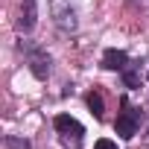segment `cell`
I'll return each instance as SVG.
<instances>
[{
  "instance_id": "obj_5",
  "label": "cell",
  "mask_w": 149,
  "mask_h": 149,
  "mask_svg": "<svg viewBox=\"0 0 149 149\" xmlns=\"http://www.w3.org/2000/svg\"><path fill=\"white\" fill-rule=\"evenodd\" d=\"M126 64H129V56L123 53V50H117V47H111V50H105L102 53V67L105 70H126Z\"/></svg>"
},
{
  "instance_id": "obj_1",
  "label": "cell",
  "mask_w": 149,
  "mask_h": 149,
  "mask_svg": "<svg viewBox=\"0 0 149 149\" xmlns=\"http://www.w3.org/2000/svg\"><path fill=\"white\" fill-rule=\"evenodd\" d=\"M53 126H56V132H58V137H61V143H64L67 149H79V146H82V134H85V129H82V123H79L76 117L58 114V117L53 120Z\"/></svg>"
},
{
  "instance_id": "obj_8",
  "label": "cell",
  "mask_w": 149,
  "mask_h": 149,
  "mask_svg": "<svg viewBox=\"0 0 149 149\" xmlns=\"http://www.w3.org/2000/svg\"><path fill=\"white\" fill-rule=\"evenodd\" d=\"M88 108H91V114H94L97 120L105 114V102H102V94H100V91H91V94H88Z\"/></svg>"
},
{
  "instance_id": "obj_10",
  "label": "cell",
  "mask_w": 149,
  "mask_h": 149,
  "mask_svg": "<svg viewBox=\"0 0 149 149\" xmlns=\"http://www.w3.org/2000/svg\"><path fill=\"white\" fill-rule=\"evenodd\" d=\"M94 149H117V143H114V140H108V137H100V140L94 143Z\"/></svg>"
},
{
  "instance_id": "obj_6",
  "label": "cell",
  "mask_w": 149,
  "mask_h": 149,
  "mask_svg": "<svg viewBox=\"0 0 149 149\" xmlns=\"http://www.w3.org/2000/svg\"><path fill=\"white\" fill-rule=\"evenodd\" d=\"M35 24H38V9H35V0H24V12H21L18 26H21L24 32H32V29H35Z\"/></svg>"
},
{
  "instance_id": "obj_7",
  "label": "cell",
  "mask_w": 149,
  "mask_h": 149,
  "mask_svg": "<svg viewBox=\"0 0 149 149\" xmlns=\"http://www.w3.org/2000/svg\"><path fill=\"white\" fill-rule=\"evenodd\" d=\"M123 82H126V88H140V61H134V64H126V70H123Z\"/></svg>"
},
{
  "instance_id": "obj_9",
  "label": "cell",
  "mask_w": 149,
  "mask_h": 149,
  "mask_svg": "<svg viewBox=\"0 0 149 149\" xmlns=\"http://www.w3.org/2000/svg\"><path fill=\"white\" fill-rule=\"evenodd\" d=\"M6 149H29V143L21 137H6Z\"/></svg>"
},
{
  "instance_id": "obj_4",
  "label": "cell",
  "mask_w": 149,
  "mask_h": 149,
  "mask_svg": "<svg viewBox=\"0 0 149 149\" xmlns=\"http://www.w3.org/2000/svg\"><path fill=\"white\" fill-rule=\"evenodd\" d=\"M123 105V111L117 114V120H114V129H117V134L120 137H134L137 134V126H140V117H143V111L140 108H134V105H129V100H123L120 102Z\"/></svg>"
},
{
  "instance_id": "obj_2",
  "label": "cell",
  "mask_w": 149,
  "mask_h": 149,
  "mask_svg": "<svg viewBox=\"0 0 149 149\" xmlns=\"http://www.w3.org/2000/svg\"><path fill=\"white\" fill-rule=\"evenodd\" d=\"M50 15H53L56 26L64 29V32H73L79 26V21H76V0H50Z\"/></svg>"
},
{
  "instance_id": "obj_3",
  "label": "cell",
  "mask_w": 149,
  "mask_h": 149,
  "mask_svg": "<svg viewBox=\"0 0 149 149\" xmlns=\"http://www.w3.org/2000/svg\"><path fill=\"white\" fill-rule=\"evenodd\" d=\"M21 50L26 56V64L32 70V76L35 79H47V73H50V56H47V50L38 47V44H32V41H21Z\"/></svg>"
}]
</instances>
